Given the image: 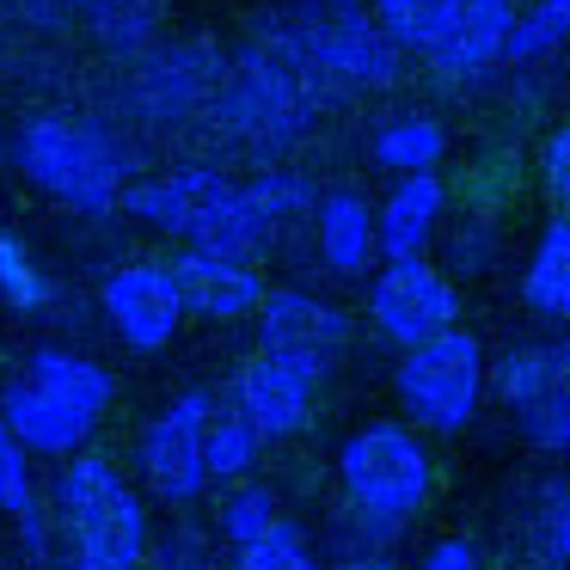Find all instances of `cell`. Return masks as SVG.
Returning a JSON list of instances; mask_svg holds the SVG:
<instances>
[{
	"label": "cell",
	"mask_w": 570,
	"mask_h": 570,
	"mask_svg": "<svg viewBox=\"0 0 570 570\" xmlns=\"http://www.w3.org/2000/svg\"><path fill=\"white\" fill-rule=\"evenodd\" d=\"M56 528L75 570H141L154 552L148 503L105 454H75L56 479Z\"/></svg>",
	"instance_id": "obj_1"
},
{
	"label": "cell",
	"mask_w": 570,
	"mask_h": 570,
	"mask_svg": "<svg viewBox=\"0 0 570 570\" xmlns=\"http://www.w3.org/2000/svg\"><path fill=\"white\" fill-rule=\"evenodd\" d=\"M313 393H320V381H307L301 368H288L276 356H252L234 374V411L258 430V442H288V435L307 430Z\"/></svg>",
	"instance_id": "obj_13"
},
{
	"label": "cell",
	"mask_w": 570,
	"mask_h": 570,
	"mask_svg": "<svg viewBox=\"0 0 570 570\" xmlns=\"http://www.w3.org/2000/svg\"><path fill=\"white\" fill-rule=\"evenodd\" d=\"M546 564H570V484L552 497V515H546Z\"/></svg>",
	"instance_id": "obj_32"
},
{
	"label": "cell",
	"mask_w": 570,
	"mask_h": 570,
	"mask_svg": "<svg viewBox=\"0 0 570 570\" xmlns=\"http://www.w3.org/2000/svg\"><path fill=\"white\" fill-rule=\"evenodd\" d=\"M368 320L386 344L417 350L442 332H460V288L435 271L430 258L417 264H381L368 283Z\"/></svg>",
	"instance_id": "obj_9"
},
{
	"label": "cell",
	"mask_w": 570,
	"mask_h": 570,
	"mask_svg": "<svg viewBox=\"0 0 570 570\" xmlns=\"http://www.w3.org/2000/svg\"><path fill=\"white\" fill-rule=\"evenodd\" d=\"M276 38L295 56H307L320 75L344 80V87H368V92L399 87V62H405V56H399L393 38L374 26L368 0H301L295 19H288Z\"/></svg>",
	"instance_id": "obj_6"
},
{
	"label": "cell",
	"mask_w": 570,
	"mask_h": 570,
	"mask_svg": "<svg viewBox=\"0 0 570 570\" xmlns=\"http://www.w3.org/2000/svg\"><path fill=\"white\" fill-rule=\"evenodd\" d=\"M337 484H344V503L374 540H393L423 503H430L435 484V460L423 448V435L411 423H362L344 435L337 448Z\"/></svg>",
	"instance_id": "obj_4"
},
{
	"label": "cell",
	"mask_w": 570,
	"mask_h": 570,
	"mask_svg": "<svg viewBox=\"0 0 570 570\" xmlns=\"http://www.w3.org/2000/svg\"><path fill=\"white\" fill-rule=\"evenodd\" d=\"M19 7H26V13L38 19V26H50V13H56V0H19Z\"/></svg>",
	"instance_id": "obj_35"
},
{
	"label": "cell",
	"mask_w": 570,
	"mask_h": 570,
	"mask_svg": "<svg viewBox=\"0 0 570 570\" xmlns=\"http://www.w3.org/2000/svg\"><path fill=\"white\" fill-rule=\"evenodd\" d=\"M0 423L13 430V442L26 448V454H87V435L99 430V423H87L80 411H68L62 399L38 393V386L19 374L7 393H0Z\"/></svg>",
	"instance_id": "obj_15"
},
{
	"label": "cell",
	"mask_w": 570,
	"mask_h": 570,
	"mask_svg": "<svg viewBox=\"0 0 570 570\" xmlns=\"http://www.w3.org/2000/svg\"><path fill=\"white\" fill-rule=\"evenodd\" d=\"M258 430H252L239 411H215L209 417V442H203V460H209V484H239L252 479V466H258Z\"/></svg>",
	"instance_id": "obj_22"
},
{
	"label": "cell",
	"mask_w": 570,
	"mask_h": 570,
	"mask_svg": "<svg viewBox=\"0 0 570 570\" xmlns=\"http://www.w3.org/2000/svg\"><path fill=\"white\" fill-rule=\"evenodd\" d=\"M442 209H448V190L435 173H411V178H393V190L381 197L374 209V239H381V258L386 264H417L430 258V239L442 227Z\"/></svg>",
	"instance_id": "obj_14"
},
{
	"label": "cell",
	"mask_w": 570,
	"mask_h": 570,
	"mask_svg": "<svg viewBox=\"0 0 570 570\" xmlns=\"http://www.w3.org/2000/svg\"><path fill=\"white\" fill-rule=\"evenodd\" d=\"M417 570H479V552H472V540H435Z\"/></svg>",
	"instance_id": "obj_33"
},
{
	"label": "cell",
	"mask_w": 570,
	"mask_h": 570,
	"mask_svg": "<svg viewBox=\"0 0 570 570\" xmlns=\"http://www.w3.org/2000/svg\"><path fill=\"white\" fill-rule=\"evenodd\" d=\"M0 301H7L13 313H26V320L56 301V283L38 271L31 246H26L19 234H7V227H0Z\"/></svg>",
	"instance_id": "obj_23"
},
{
	"label": "cell",
	"mask_w": 570,
	"mask_h": 570,
	"mask_svg": "<svg viewBox=\"0 0 570 570\" xmlns=\"http://www.w3.org/2000/svg\"><path fill=\"white\" fill-rule=\"evenodd\" d=\"M570 43V0H533L528 13L515 19V38H509V62L515 68H533L546 62L552 50Z\"/></svg>",
	"instance_id": "obj_25"
},
{
	"label": "cell",
	"mask_w": 570,
	"mask_h": 570,
	"mask_svg": "<svg viewBox=\"0 0 570 570\" xmlns=\"http://www.w3.org/2000/svg\"><path fill=\"white\" fill-rule=\"evenodd\" d=\"M332 570H393V564H386L381 552H350V558H337Z\"/></svg>",
	"instance_id": "obj_34"
},
{
	"label": "cell",
	"mask_w": 570,
	"mask_h": 570,
	"mask_svg": "<svg viewBox=\"0 0 570 570\" xmlns=\"http://www.w3.org/2000/svg\"><path fill=\"white\" fill-rule=\"evenodd\" d=\"M399 56H423L442 80H479L509 62L515 0H368Z\"/></svg>",
	"instance_id": "obj_2"
},
{
	"label": "cell",
	"mask_w": 570,
	"mask_h": 570,
	"mask_svg": "<svg viewBox=\"0 0 570 570\" xmlns=\"http://www.w3.org/2000/svg\"><path fill=\"white\" fill-rule=\"evenodd\" d=\"M166 271H173V283H178L185 320L197 313V320H209V325H234V320H246V313H258L264 295H271L258 264L222 258V252L185 246L178 258H166Z\"/></svg>",
	"instance_id": "obj_12"
},
{
	"label": "cell",
	"mask_w": 570,
	"mask_h": 570,
	"mask_svg": "<svg viewBox=\"0 0 570 570\" xmlns=\"http://www.w3.org/2000/svg\"><path fill=\"white\" fill-rule=\"evenodd\" d=\"M521 307L546 325H570V215H552L521 264Z\"/></svg>",
	"instance_id": "obj_19"
},
{
	"label": "cell",
	"mask_w": 570,
	"mask_h": 570,
	"mask_svg": "<svg viewBox=\"0 0 570 570\" xmlns=\"http://www.w3.org/2000/svg\"><path fill=\"white\" fill-rule=\"evenodd\" d=\"M246 197H252V209L271 222V234H283V227L301 222V215H320V190H313L301 173H283V166H271V173L252 178Z\"/></svg>",
	"instance_id": "obj_24"
},
{
	"label": "cell",
	"mask_w": 570,
	"mask_h": 570,
	"mask_svg": "<svg viewBox=\"0 0 570 570\" xmlns=\"http://www.w3.org/2000/svg\"><path fill=\"white\" fill-rule=\"evenodd\" d=\"M313 227H320V258L332 276H362L374 264V252H381V239H374V209H368L362 190H325Z\"/></svg>",
	"instance_id": "obj_18"
},
{
	"label": "cell",
	"mask_w": 570,
	"mask_h": 570,
	"mask_svg": "<svg viewBox=\"0 0 570 570\" xmlns=\"http://www.w3.org/2000/svg\"><path fill=\"white\" fill-rule=\"evenodd\" d=\"M540 185L558 215H570V124H558L540 148Z\"/></svg>",
	"instance_id": "obj_31"
},
{
	"label": "cell",
	"mask_w": 570,
	"mask_h": 570,
	"mask_svg": "<svg viewBox=\"0 0 570 570\" xmlns=\"http://www.w3.org/2000/svg\"><path fill=\"white\" fill-rule=\"evenodd\" d=\"M521 430V442L540 448V454H570V393L546 399V405L521 411V417H509Z\"/></svg>",
	"instance_id": "obj_29"
},
{
	"label": "cell",
	"mask_w": 570,
	"mask_h": 570,
	"mask_svg": "<svg viewBox=\"0 0 570 570\" xmlns=\"http://www.w3.org/2000/svg\"><path fill=\"white\" fill-rule=\"evenodd\" d=\"M209 417H215V393L190 386V393H178L166 411H154V423L141 430L136 466H141V484H148L160 503H197V497L209 491V460H203Z\"/></svg>",
	"instance_id": "obj_7"
},
{
	"label": "cell",
	"mask_w": 570,
	"mask_h": 570,
	"mask_svg": "<svg viewBox=\"0 0 570 570\" xmlns=\"http://www.w3.org/2000/svg\"><path fill=\"white\" fill-rule=\"evenodd\" d=\"M80 13H87L92 31H105L111 43H141L160 26V0H80Z\"/></svg>",
	"instance_id": "obj_28"
},
{
	"label": "cell",
	"mask_w": 570,
	"mask_h": 570,
	"mask_svg": "<svg viewBox=\"0 0 570 570\" xmlns=\"http://www.w3.org/2000/svg\"><path fill=\"white\" fill-rule=\"evenodd\" d=\"M13 160L43 197L68 203L80 215H111L124 209V178H129V154L117 148L105 129L75 124L68 111H38L19 124L13 136Z\"/></svg>",
	"instance_id": "obj_3"
},
{
	"label": "cell",
	"mask_w": 570,
	"mask_h": 570,
	"mask_svg": "<svg viewBox=\"0 0 570 570\" xmlns=\"http://www.w3.org/2000/svg\"><path fill=\"white\" fill-rule=\"evenodd\" d=\"M368 154H374V166H381V173H393V178L435 173V166H442V154H448V129L435 124L430 111H411V117H393V124L374 129Z\"/></svg>",
	"instance_id": "obj_20"
},
{
	"label": "cell",
	"mask_w": 570,
	"mask_h": 570,
	"mask_svg": "<svg viewBox=\"0 0 570 570\" xmlns=\"http://www.w3.org/2000/svg\"><path fill=\"white\" fill-rule=\"evenodd\" d=\"M105 320H111V332L124 337L136 356H154V350H166L178 337V325H185V301H178V283L166 264H117L111 276H105Z\"/></svg>",
	"instance_id": "obj_11"
},
{
	"label": "cell",
	"mask_w": 570,
	"mask_h": 570,
	"mask_svg": "<svg viewBox=\"0 0 570 570\" xmlns=\"http://www.w3.org/2000/svg\"><path fill=\"white\" fill-rule=\"evenodd\" d=\"M234 197H239V185L227 173H215V166H173V173H154V178H141V185H129L124 215L185 239V246H203Z\"/></svg>",
	"instance_id": "obj_10"
},
{
	"label": "cell",
	"mask_w": 570,
	"mask_h": 570,
	"mask_svg": "<svg viewBox=\"0 0 570 570\" xmlns=\"http://www.w3.org/2000/svg\"><path fill=\"white\" fill-rule=\"evenodd\" d=\"M26 381L38 386V393L62 399L68 411H80L87 423H99L105 411H111V399H117V381H111L105 362L80 356V350H56V344H43V350L26 356Z\"/></svg>",
	"instance_id": "obj_17"
},
{
	"label": "cell",
	"mask_w": 570,
	"mask_h": 570,
	"mask_svg": "<svg viewBox=\"0 0 570 570\" xmlns=\"http://www.w3.org/2000/svg\"><path fill=\"white\" fill-rule=\"evenodd\" d=\"M234 570H320V558H313V540L295 528V521H276L264 540L239 546Z\"/></svg>",
	"instance_id": "obj_27"
},
{
	"label": "cell",
	"mask_w": 570,
	"mask_h": 570,
	"mask_svg": "<svg viewBox=\"0 0 570 570\" xmlns=\"http://www.w3.org/2000/svg\"><path fill=\"white\" fill-rule=\"evenodd\" d=\"M350 337H356L350 332V313L307 295V288H271L258 307V356L288 362L307 381L337 374V362L350 356Z\"/></svg>",
	"instance_id": "obj_8"
},
{
	"label": "cell",
	"mask_w": 570,
	"mask_h": 570,
	"mask_svg": "<svg viewBox=\"0 0 570 570\" xmlns=\"http://www.w3.org/2000/svg\"><path fill=\"white\" fill-rule=\"evenodd\" d=\"M484 393H491V356L484 344L460 325V332H442L430 344L405 350L393 368V399L411 417V430L430 435H460L472 430Z\"/></svg>",
	"instance_id": "obj_5"
},
{
	"label": "cell",
	"mask_w": 570,
	"mask_h": 570,
	"mask_svg": "<svg viewBox=\"0 0 570 570\" xmlns=\"http://www.w3.org/2000/svg\"><path fill=\"white\" fill-rule=\"evenodd\" d=\"M491 393L509 417L570 393V332L546 337V344H509L503 356L491 362Z\"/></svg>",
	"instance_id": "obj_16"
},
{
	"label": "cell",
	"mask_w": 570,
	"mask_h": 570,
	"mask_svg": "<svg viewBox=\"0 0 570 570\" xmlns=\"http://www.w3.org/2000/svg\"><path fill=\"white\" fill-rule=\"evenodd\" d=\"M0 509L13 515L19 546H26L31 558L50 552V521H43L38 484H31V454L13 442V430H7V423H0Z\"/></svg>",
	"instance_id": "obj_21"
},
{
	"label": "cell",
	"mask_w": 570,
	"mask_h": 570,
	"mask_svg": "<svg viewBox=\"0 0 570 570\" xmlns=\"http://www.w3.org/2000/svg\"><path fill=\"white\" fill-rule=\"evenodd\" d=\"M276 521H283V509H276L271 484H234V491L222 497V533L234 540V552L252 546V540H264Z\"/></svg>",
	"instance_id": "obj_26"
},
{
	"label": "cell",
	"mask_w": 570,
	"mask_h": 570,
	"mask_svg": "<svg viewBox=\"0 0 570 570\" xmlns=\"http://www.w3.org/2000/svg\"><path fill=\"white\" fill-rule=\"evenodd\" d=\"M148 564L154 570H215V552H209V540H203L190 521H178V528H166L160 540H154Z\"/></svg>",
	"instance_id": "obj_30"
}]
</instances>
